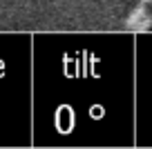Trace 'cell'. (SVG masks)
Returning a JSON list of instances; mask_svg holds the SVG:
<instances>
[{
  "mask_svg": "<svg viewBox=\"0 0 152 149\" xmlns=\"http://www.w3.org/2000/svg\"><path fill=\"white\" fill-rule=\"evenodd\" d=\"M152 27V18H150V16H143V18L141 20H139V25H137V29H139V31H148V29H150Z\"/></svg>",
  "mask_w": 152,
  "mask_h": 149,
  "instance_id": "obj_2",
  "label": "cell"
},
{
  "mask_svg": "<svg viewBox=\"0 0 152 149\" xmlns=\"http://www.w3.org/2000/svg\"><path fill=\"white\" fill-rule=\"evenodd\" d=\"M148 14V9H145V5H139V7H134L132 9V14L128 16V18H125V27H130V29H137V25H139V20L143 18V16Z\"/></svg>",
  "mask_w": 152,
  "mask_h": 149,
  "instance_id": "obj_1",
  "label": "cell"
},
{
  "mask_svg": "<svg viewBox=\"0 0 152 149\" xmlns=\"http://www.w3.org/2000/svg\"><path fill=\"white\" fill-rule=\"evenodd\" d=\"M141 2H143V5H148V2H152V0H141Z\"/></svg>",
  "mask_w": 152,
  "mask_h": 149,
  "instance_id": "obj_3",
  "label": "cell"
}]
</instances>
